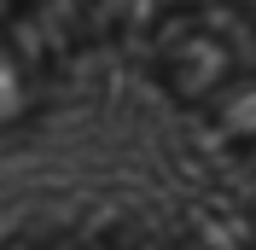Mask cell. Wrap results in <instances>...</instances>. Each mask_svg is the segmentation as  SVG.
<instances>
[{
    "label": "cell",
    "instance_id": "cell-1",
    "mask_svg": "<svg viewBox=\"0 0 256 250\" xmlns=\"http://www.w3.org/2000/svg\"><path fill=\"white\" fill-rule=\"evenodd\" d=\"M256 70V18L239 6H198L186 18H169L158 35V76L175 99L216 105V99Z\"/></svg>",
    "mask_w": 256,
    "mask_h": 250
},
{
    "label": "cell",
    "instance_id": "cell-2",
    "mask_svg": "<svg viewBox=\"0 0 256 250\" xmlns=\"http://www.w3.org/2000/svg\"><path fill=\"white\" fill-rule=\"evenodd\" d=\"M35 99H41V58L18 35L0 30V128H12L18 116H30Z\"/></svg>",
    "mask_w": 256,
    "mask_h": 250
}]
</instances>
